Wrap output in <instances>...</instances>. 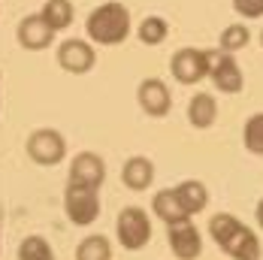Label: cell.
<instances>
[{"mask_svg":"<svg viewBox=\"0 0 263 260\" xmlns=\"http://www.w3.org/2000/svg\"><path fill=\"white\" fill-rule=\"evenodd\" d=\"M209 233L215 239V245L221 251H227L233 260H260L263 257V245L257 233L242 224L239 218H233L230 212H218L209 218Z\"/></svg>","mask_w":263,"mask_h":260,"instance_id":"cell-1","label":"cell"},{"mask_svg":"<svg viewBox=\"0 0 263 260\" xmlns=\"http://www.w3.org/2000/svg\"><path fill=\"white\" fill-rule=\"evenodd\" d=\"M130 12L124 3L118 0H109V3H100L88 22H85V30H88V40H94L97 46H121L127 36H130Z\"/></svg>","mask_w":263,"mask_h":260,"instance_id":"cell-2","label":"cell"},{"mask_svg":"<svg viewBox=\"0 0 263 260\" xmlns=\"http://www.w3.org/2000/svg\"><path fill=\"white\" fill-rule=\"evenodd\" d=\"M115 233L121 248L127 251H139L152 242V218L142 206H124L115 218Z\"/></svg>","mask_w":263,"mask_h":260,"instance_id":"cell-3","label":"cell"},{"mask_svg":"<svg viewBox=\"0 0 263 260\" xmlns=\"http://www.w3.org/2000/svg\"><path fill=\"white\" fill-rule=\"evenodd\" d=\"M64 212L76 227H91L100 218V191L70 182L64 191Z\"/></svg>","mask_w":263,"mask_h":260,"instance_id":"cell-4","label":"cell"},{"mask_svg":"<svg viewBox=\"0 0 263 260\" xmlns=\"http://www.w3.org/2000/svg\"><path fill=\"white\" fill-rule=\"evenodd\" d=\"M27 157L40 166H58L67 157V142L54 127H36L27 136Z\"/></svg>","mask_w":263,"mask_h":260,"instance_id":"cell-5","label":"cell"},{"mask_svg":"<svg viewBox=\"0 0 263 260\" xmlns=\"http://www.w3.org/2000/svg\"><path fill=\"white\" fill-rule=\"evenodd\" d=\"M170 70L182 85H200L203 79H209V49H179L170 61Z\"/></svg>","mask_w":263,"mask_h":260,"instance_id":"cell-6","label":"cell"},{"mask_svg":"<svg viewBox=\"0 0 263 260\" xmlns=\"http://www.w3.org/2000/svg\"><path fill=\"white\" fill-rule=\"evenodd\" d=\"M209 79L221 94H236L245 85V76H242V67L236 64V58L227 52H218V49H209Z\"/></svg>","mask_w":263,"mask_h":260,"instance_id":"cell-7","label":"cell"},{"mask_svg":"<svg viewBox=\"0 0 263 260\" xmlns=\"http://www.w3.org/2000/svg\"><path fill=\"white\" fill-rule=\"evenodd\" d=\"M58 64L64 73H73V76H85L94 70V46L85 43V40H64L58 46Z\"/></svg>","mask_w":263,"mask_h":260,"instance_id":"cell-8","label":"cell"},{"mask_svg":"<svg viewBox=\"0 0 263 260\" xmlns=\"http://www.w3.org/2000/svg\"><path fill=\"white\" fill-rule=\"evenodd\" d=\"M136 103L145 115L163 118L170 112V106H173V94H170L163 79H142L139 88H136Z\"/></svg>","mask_w":263,"mask_h":260,"instance_id":"cell-9","label":"cell"},{"mask_svg":"<svg viewBox=\"0 0 263 260\" xmlns=\"http://www.w3.org/2000/svg\"><path fill=\"white\" fill-rule=\"evenodd\" d=\"M70 182L100 191V184L106 182V160L94 152H79L70 163Z\"/></svg>","mask_w":263,"mask_h":260,"instance_id":"cell-10","label":"cell"},{"mask_svg":"<svg viewBox=\"0 0 263 260\" xmlns=\"http://www.w3.org/2000/svg\"><path fill=\"white\" fill-rule=\"evenodd\" d=\"M170 233V248H173V254L179 260H197L203 254V236L200 230L194 227V221H184V224H176V227H166Z\"/></svg>","mask_w":263,"mask_h":260,"instance_id":"cell-11","label":"cell"},{"mask_svg":"<svg viewBox=\"0 0 263 260\" xmlns=\"http://www.w3.org/2000/svg\"><path fill=\"white\" fill-rule=\"evenodd\" d=\"M15 33H18L22 49H27V52H43V49H49V46L54 43V30L43 22L40 12H33V15L22 18Z\"/></svg>","mask_w":263,"mask_h":260,"instance_id":"cell-12","label":"cell"},{"mask_svg":"<svg viewBox=\"0 0 263 260\" xmlns=\"http://www.w3.org/2000/svg\"><path fill=\"white\" fill-rule=\"evenodd\" d=\"M121 182L127 184L130 191H145V188H152V182H155V163L142 155L127 157L124 166H121Z\"/></svg>","mask_w":263,"mask_h":260,"instance_id":"cell-13","label":"cell"},{"mask_svg":"<svg viewBox=\"0 0 263 260\" xmlns=\"http://www.w3.org/2000/svg\"><path fill=\"white\" fill-rule=\"evenodd\" d=\"M152 212L158 215L160 221L166 224V227H176V224H184V221H191V215L182 209L179 203V197H176V191L173 188H166V191H158L155 197H152Z\"/></svg>","mask_w":263,"mask_h":260,"instance_id":"cell-14","label":"cell"},{"mask_svg":"<svg viewBox=\"0 0 263 260\" xmlns=\"http://www.w3.org/2000/svg\"><path fill=\"white\" fill-rule=\"evenodd\" d=\"M173 191H176V197H179L182 209L191 215V218L200 215L203 209L209 206V191H206V184L197 182V179H184V182H179Z\"/></svg>","mask_w":263,"mask_h":260,"instance_id":"cell-15","label":"cell"},{"mask_svg":"<svg viewBox=\"0 0 263 260\" xmlns=\"http://www.w3.org/2000/svg\"><path fill=\"white\" fill-rule=\"evenodd\" d=\"M187 121L197 130H209L218 121V103H215V97L206 94V91L194 94L191 103H187Z\"/></svg>","mask_w":263,"mask_h":260,"instance_id":"cell-16","label":"cell"},{"mask_svg":"<svg viewBox=\"0 0 263 260\" xmlns=\"http://www.w3.org/2000/svg\"><path fill=\"white\" fill-rule=\"evenodd\" d=\"M40 15H43V22L52 27L54 33H61V30H67L73 25V3L70 0H46Z\"/></svg>","mask_w":263,"mask_h":260,"instance_id":"cell-17","label":"cell"},{"mask_svg":"<svg viewBox=\"0 0 263 260\" xmlns=\"http://www.w3.org/2000/svg\"><path fill=\"white\" fill-rule=\"evenodd\" d=\"M136 33H139L142 46H160L166 40V33H170V25H166L163 15H145L136 27Z\"/></svg>","mask_w":263,"mask_h":260,"instance_id":"cell-18","label":"cell"},{"mask_svg":"<svg viewBox=\"0 0 263 260\" xmlns=\"http://www.w3.org/2000/svg\"><path fill=\"white\" fill-rule=\"evenodd\" d=\"M76 260H112V245L109 239L100 233L94 236H85L76 248Z\"/></svg>","mask_w":263,"mask_h":260,"instance_id":"cell-19","label":"cell"},{"mask_svg":"<svg viewBox=\"0 0 263 260\" xmlns=\"http://www.w3.org/2000/svg\"><path fill=\"white\" fill-rule=\"evenodd\" d=\"M248 40H251V30L245 25H227L221 30V36H218V52L233 54V52H239V49H245Z\"/></svg>","mask_w":263,"mask_h":260,"instance_id":"cell-20","label":"cell"},{"mask_svg":"<svg viewBox=\"0 0 263 260\" xmlns=\"http://www.w3.org/2000/svg\"><path fill=\"white\" fill-rule=\"evenodd\" d=\"M242 142H245V148H248L251 155L263 157V112H254V115L245 121V127H242Z\"/></svg>","mask_w":263,"mask_h":260,"instance_id":"cell-21","label":"cell"},{"mask_svg":"<svg viewBox=\"0 0 263 260\" xmlns=\"http://www.w3.org/2000/svg\"><path fill=\"white\" fill-rule=\"evenodd\" d=\"M18 260H54V251L43 236H25L18 245Z\"/></svg>","mask_w":263,"mask_h":260,"instance_id":"cell-22","label":"cell"},{"mask_svg":"<svg viewBox=\"0 0 263 260\" xmlns=\"http://www.w3.org/2000/svg\"><path fill=\"white\" fill-rule=\"evenodd\" d=\"M233 9L242 18H260L263 15V0H233Z\"/></svg>","mask_w":263,"mask_h":260,"instance_id":"cell-23","label":"cell"},{"mask_svg":"<svg viewBox=\"0 0 263 260\" xmlns=\"http://www.w3.org/2000/svg\"><path fill=\"white\" fill-rule=\"evenodd\" d=\"M254 218H257V227L263 230V197L257 200V209H254Z\"/></svg>","mask_w":263,"mask_h":260,"instance_id":"cell-24","label":"cell"},{"mask_svg":"<svg viewBox=\"0 0 263 260\" xmlns=\"http://www.w3.org/2000/svg\"><path fill=\"white\" fill-rule=\"evenodd\" d=\"M260 43H263V33H260Z\"/></svg>","mask_w":263,"mask_h":260,"instance_id":"cell-25","label":"cell"},{"mask_svg":"<svg viewBox=\"0 0 263 260\" xmlns=\"http://www.w3.org/2000/svg\"><path fill=\"white\" fill-rule=\"evenodd\" d=\"M0 79H3V73H0Z\"/></svg>","mask_w":263,"mask_h":260,"instance_id":"cell-26","label":"cell"}]
</instances>
